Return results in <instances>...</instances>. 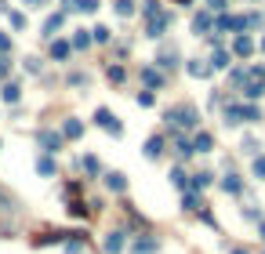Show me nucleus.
Instances as JSON below:
<instances>
[{
  "mask_svg": "<svg viewBox=\"0 0 265 254\" xmlns=\"http://www.w3.org/2000/svg\"><path fill=\"white\" fill-rule=\"evenodd\" d=\"M211 8H214V11H222V8H225V0H211Z\"/></svg>",
  "mask_w": 265,
  "mask_h": 254,
  "instance_id": "nucleus-32",
  "label": "nucleus"
},
{
  "mask_svg": "<svg viewBox=\"0 0 265 254\" xmlns=\"http://www.w3.org/2000/svg\"><path fill=\"white\" fill-rule=\"evenodd\" d=\"M171 182H175L178 189H185V174H182V171H171Z\"/></svg>",
  "mask_w": 265,
  "mask_h": 254,
  "instance_id": "nucleus-26",
  "label": "nucleus"
},
{
  "mask_svg": "<svg viewBox=\"0 0 265 254\" xmlns=\"http://www.w3.org/2000/svg\"><path fill=\"white\" fill-rule=\"evenodd\" d=\"M207 26H211V19H207V15H196V19H193V29H196V33H204Z\"/></svg>",
  "mask_w": 265,
  "mask_h": 254,
  "instance_id": "nucleus-17",
  "label": "nucleus"
},
{
  "mask_svg": "<svg viewBox=\"0 0 265 254\" xmlns=\"http://www.w3.org/2000/svg\"><path fill=\"white\" fill-rule=\"evenodd\" d=\"M189 73H193V77H207L211 66H204V62H189Z\"/></svg>",
  "mask_w": 265,
  "mask_h": 254,
  "instance_id": "nucleus-16",
  "label": "nucleus"
},
{
  "mask_svg": "<svg viewBox=\"0 0 265 254\" xmlns=\"http://www.w3.org/2000/svg\"><path fill=\"white\" fill-rule=\"evenodd\" d=\"M37 167H40V174H55V160H51V156H44Z\"/></svg>",
  "mask_w": 265,
  "mask_h": 254,
  "instance_id": "nucleus-18",
  "label": "nucleus"
},
{
  "mask_svg": "<svg viewBox=\"0 0 265 254\" xmlns=\"http://www.w3.org/2000/svg\"><path fill=\"white\" fill-rule=\"evenodd\" d=\"M254 174H258V178H265V156H261V160H254Z\"/></svg>",
  "mask_w": 265,
  "mask_h": 254,
  "instance_id": "nucleus-29",
  "label": "nucleus"
},
{
  "mask_svg": "<svg viewBox=\"0 0 265 254\" xmlns=\"http://www.w3.org/2000/svg\"><path fill=\"white\" fill-rule=\"evenodd\" d=\"M105 185L113 189V192H123V185H127V182H123V174H116V171H113V174H105Z\"/></svg>",
  "mask_w": 265,
  "mask_h": 254,
  "instance_id": "nucleus-8",
  "label": "nucleus"
},
{
  "mask_svg": "<svg viewBox=\"0 0 265 254\" xmlns=\"http://www.w3.org/2000/svg\"><path fill=\"white\" fill-rule=\"evenodd\" d=\"M95 120H98V124H102L105 131H113V134H120V131H123V127L116 124V116L109 113V109H98V113H95Z\"/></svg>",
  "mask_w": 265,
  "mask_h": 254,
  "instance_id": "nucleus-1",
  "label": "nucleus"
},
{
  "mask_svg": "<svg viewBox=\"0 0 265 254\" xmlns=\"http://www.w3.org/2000/svg\"><path fill=\"white\" fill-rule=\"evenodd\" d=\"M0 51H11V40H8L4 33H0Z\"/></svg>",
  "mask_w": 265,
  "mask_h": 254,
  "instance_id": "nucleus-30",
  "label": "nucleus"
},
{
  "mask_svg": "<svg viewBox=\"0 0 265 254\" xmlns=\"http://www.w3.org/2000/svg\"><path fill=\"white\" fill-rule=\"evenodd\" d=\"M11 26H15V29H22V26H26V15L15 11V15H11Z\"/></svg>",
  "mask_w": 265,
  "mask_h": 254,
  "instance_id": "nucleus-27",
  "label": "nucleus"
},
{
  "mask_svg": "<svg viewBox=\"0 0 265 254\" xmlns=\"http://www.w3.org/2000/svg\"><path fill=\"white\" fill-rule=\"evenodd\" d=\"M58 29H62V15H51V19L44 22V33H48V37H55Z\"/></svg>",
  "mask_w": 265,
  "mask_h": 254,
  "instance_id": "nucleus-11",
  "label": "nucleus"
},
{
  "mask_svg": "<svg viewBox=\"0 0 265 254\" xmlns=\"http://www.w3.org/2000/svg\"><path fill=\"white\" fill-rule=\"evenodd\" d=\"M69 214H73V218H84V214H87V207H84L80 200H73V203H69Z\"/></svg>",
  "mask_w": 265,
  "mask_h": 254,
  "instance_id": "nucleus-19",
  "label": "nucleus"
},
{
  "mask_svg": "<svg viewBox=\"0 0 265 254\" xmlns=\"http://www.w3.org/2000/svg\"><path fill=\"white\" fill-rule=\"evenodd\" d=\"M105 250H109V254H120V250H123V232H109Z\"/></svg>",
  "mask_w": 265,
  "mask_h": 254,
  "instance_id": "nucleus-5",
  "label": "nucleus"
},
{
  "mask_svg": "<svg viewBox=\"0 0 265 254\" xmlns=\"http://www.w3.org/2000/svg\"><path fill=\"white\" fill-rule=\"evenodd\" d=\"M229 66V51H214V58H211V69H225Z\"/></svg>",
  "mask_w": 265,
  "mask_h": 254,
  "instance_id": "nucleus-12",
  "label": "nucleus"
},
{
  "mask_svg": "<svg viewBox=\"0 0 265 254\" xmlns=\"http://www.w3.org/2000/svg\"><path fill=\"white\" fill-rule=\"evenodd\" d=\"M109 80L120 84V80H123V69H120V66H109Z\"/></svg>",
  "mask_w": 265,
  "mask_h": 254,
  "instance_id": "nucleus-24",
  "label": "nucleus"
},
{
  "mask_svg": "<svg viewBox=\"0 0 265 254\" xmlns=\"http://www.w3.org/2000/svg\"><path fill=\"white\" fill-rule=\"evenodd\" d=\"M211 145H214L211 134H196V138H193V149H196V153H211Z\"/></svg>",
  "mask_w": 265,
  "mask_h": 254,
  "instance_id": "nucleus-6",
  "label": "nucleus"
},
{
  "mask_svg": "<svg viewBox=\"0 0 265 254\" xmlns=\"http://www.w3.org/2000/svg\"><path fill=\"white\" fill-rule=\"evenodd\" d=\"M19 84H4V102H19Z\"/></svg>",
  "mask_w": 265,
  "mask_h": 254,
  "instance_id": "nucleus-13",
  "label": "nucleus"
},
{
  "mask_svg": "<svg viewBox=\"0 0 265 254\" xmlns=\"http://www.w3.org/2000/svg\"><path fill=\"white\" fill-rule=\"evenodd\" d=\"M116 11H120V15H131L135 8H131V0H116Z\"/></svg>",
  "mask_w": 265,
  "mask_h": 254,
  "instance_id": "nucleus-25",
  "label": "nucleus"
},
{
  "mask_svg": "<svg viewBox=\"0 0 265 254\" xmlns=\"http://www.w3.org/2000/svg\"><path fill=\"white\" fill-rule=\"evenodd\" d=\"M175 4H189V0H175Z\"/></svg>",
  "mask_w": 265,
  "mask_h": 254,
  "instance_id": "nucleus-33",
  "label": "nucleus"
},
{
  "mask_svg": "<svg viewBox=\"0 0 265 254\" xmlns=\"http://www.w3.org/2000/svg\"><path fill=\"white\" fill-rule=\"evenodd\" d=\"M80 120H66V127H62V134H66V138H80Z\"/></svg>",
  "mask_w": 265,
  "mask_h": 254,
  "instance_id": "nucleus-10",
  "label": "nucleus"
},
{
  "mask_svg": "<svg viewBox=\"0 0 265 254\" xmlns=\"http://www.w3.org/2000/svg\"><path fill=\"white\" fill-rule=\"evenodd\" d=\"M207 182H211V174H207V171H204V174H196V178H193V185H196V189H204Z\"/></svg>",
  "mask_w": 265,
  "mask_h": 254,
  "instance_id": "nucleus-23",
  "label": "nucleus"
},
{
  "mask_svg": "<svg viewBox=\"0 0 265 254\" xmlns=\"http://www.w3.org/2000/svg\"><path fill=\"white\" fill-rule=\"evenodd\" d=\"M91 37H87V29H76V37H73V48H87Z\"/></svg>",
  "mask_w": 265,
  "mask_h": 254,
  "instance_id": "nucleus-15",
  "label": "nucleus"
},
{
  "mask_svg": "<svg viewBox=\"0 0 265 254\" xmlns=\"http://www.w3.org/2000/svg\"><path fill=\"white\" fill-rule=\"evenodd\" d=\"M135 250H138V254H153V250H157V240H138Z\"/></svg>",
  "mask_w": 265,
  "mask_h": 254,
  "instance_id": "nucleus-14",
  "label": "nucleus"
},
{
  "mask_svg": "<svg viewBox=\"0 0 265 254\" xmlns=\"http://www.w3.org/2000/svg\"><path fill=\"white\" fill-rule=\"evenodd\" d=\"M40 145L48 149V153H58V145H62V134H55V131H40Z\"/></svg>",
  "mask_w": 265,
  "mask_h": 254,
  "instance_id": "nucleus-3",
  "label": "nucleus"
},
{
  "mask_svg": "<svg viewBox=\"0 0 265 254\" xmlns=\"http://www.w3.org/2000/svg\"><path fill=\"white\" fill-rule=\"evenodd\" d=\"M0 77H8V58H0Z\"/></svg>",
  "mask_w": 265,
  "mask_h": 254,
  "instance_id": "nucleus-31",
  "label": "nucleus"
},
{
  "mask_svg": "<svg viewBox=\"0 0 265 254\" xmlns=\"http://www.w3.org/2000/svg\"><path fill=\"white\" fill-rule=\"evenodd\" d=\"M142 77H146V84H153V87H160L164 80H160V73H153V69H142Z\"/></svg>",
  "mask_w": 265,
  "mask_h": 254,
  "instance_id": "nucleus-21",
  "label": "nucleus"
},
{
  "mask_svg": "<svg viewBox=\"0 0 265 254\" xmlns=\"http://www.w3.org/2000/svg\"><path fill=\"white\" fill-rule=\"evenodd\" d=\"M76 8L91 15V11H98V0H76Z\"/></svg>",
  "mask_w": 265,
  "mask_h": 254,
  "instance_id": "nucleus-22",
  "label": "nucleus"
},
{
  "mask_svg": "<svg viewBox=\"0 0 265 254\" xmlns=\"http://www.w3.org/2000/svg\"><path fill=\"white\" fill-rule=\"evenodd\" d=\"M167 22H171V15H153L149 19V37H164Z\"/></svg>",
  "mask_w": 265,
  "mask_h": 254,
  "instance_id": "nucleus-2",
  "label": "nucleus"
},
{
  "mask_svg": "<svg viewBox=\"0 0 265 254\" xmlns=\"http://www.w3.org/2000/svg\"><path fill=\"white\" fill-rule=\"evenodd\" d=\"M51 55H55V58H66V55H69V44H62V40L51 44Z\"/></svg>",
  "mask_w": 265,
  "mask_h": 254,
  "instance_id": "nucleus-20",
  "label": "nucleus"
},
{
  "mask_svg": "<svg viewBox=\"0 0 265 254\" xmlns=\"http://www.w3.org/2000/svg\"><path fill=\"white\" fill-rule=\"evenodd\" d=\"M232 254H247V250H232Z\"/></svg>",
  "mask_w": 265,
  "mask_h": 254,
  "instance_id": "nucleus-34",
  "label": "nucleus"
},
{
  "mask_svg": "<svg viewBox=\"0 0 265 254\" xmlns=\"http://www.w3.org/2000/svg\"><path fill=\"white\" fill-rule=\"evenodd\" d=\"M138 106H153V91H142V95H138Z\"/></svg>",
  "mask_w": 265,
  "mask_h": 254,
  "instance_id": "nucleus-28",
  "label": "nucleus"
},
{
  "mask_svg": "<svg viewBox=\"0 0 265 254\" xmlns=\"http://www.w3.org/2000/svg\"><path fill=\"white\" fill-rule=\"evenodd\" d=\"M232 48H236V55H251V51H254V40H251V37H240Z\"/></svg>",
  "mask_w": 265,
  "mask_h": 254,
  "instance_id": "nucleus-9",
  "label": "nucleus"
},
{
  "mask_svg": "<svg viewBox=\"0 0 265 254\" xmlns=\"http://www.w3.org/2000/svg\"><path fill=\"white\" fill-rule=\"evenodd\" d=\"M160 153H164V138H149V142H146V156L157 160Z\"/></svg>",
  "mask_w": 265,
  "mask_h": 254,
  "instance_id": "nucleus-7",
  "label": "nucleus"
},
{
  "mask_svg": "<svg viewBox=\"0 0 265 254\" xmlns=\"http://www.w3.org/2000/svg\"><path fill=\"white\" fill-rule=\"evenodd\" d=\"M222 189H225V192H240V189H243V182H240V174H232V171H229V174L222 178Z\"/></svg>",
  "mask_w": 265,
  "mask_h": 254,
  "instance_id": "nucleus-4",
  "label": "nucleus"
}]
</instances>
